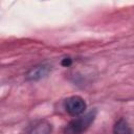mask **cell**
I'll return each mask as SVG.
<instances>
[{
    "label": "cell",
    "mask_w": 134,
    "mask_h": 134,
    "mask_svg": "<svg viewBox=\"0 0 134 134\" xmlns=\"http://www.w3.org/2000/svg\"><path fill=\"white\" fill-rule=\"evenodd\" d=\"M113 132H114V134H133L130 126L122 118L118 119L115 122L114 128H113Z\"/></svg>",
    "instance_id": "5"
},
{
    "label": "cell",
    "mask_w": 134,
    "mask_h": 134,
    "mask_svg": "<svg viewBox=\"0 0 134 134\" xmlns=\"http://www.w3.org/2000/svg\"><path fill=\"white\" fill-rule=\"evenodd\" d=\"M48 73V67L47 66H36L34 68H31L27 74H26V79L27 80H30V81H36V80H39L43 76H45L46 74Z\"/></svg>",
    "instance_id": "4"
},
{
    "label": "cell",
    "mask_w": 134,
    "mask_h": 134,
    "mask_svg": "<svg viewBox=\"0 0 134 134\" xmlns=\"http://www.w3.org/2000/svg\"><path fill=\"white\" fill-rule=\"evenodd\" d=\"M65 109L68 114L72 116L81 115L86 109V103L84 98L79 95H73L65 100Z\"/></svg>",
    "instance_id": "2"
},
{
    "label": "cell",
    "mask_w": 134,
    "mask_h": 134,
    "mask_svg": "<svg viewBox=\"0 0 134 134\" xmlns=\"http://www.w3.org/2000/svg\"><path fill=\"white\" fill-rule=\"evenodd\" d=\"M71 59L70 58H65V59H63V61H62V65L63 66H65V67H68L70 64H71Z\"/></svg>",
    "instance_id": "6"
},
{
    "label": "cell",
    "mask_w": 134,
    "mask_h": 134,
    "mask_svg": "<svg viewBox=\"0 0 134 134\" xmlns=\"http://www.w3.org/2000/svg\"><path fill=\"white\" fill-rule=\"evenodd\" d=\"M51 125L45 120H39L29 126L26 130V134H50Z\"/></svg>",
    "instance_id": "3"
},
{
    "label": "cell",
    "mask_w": 134,
    "mask_h": 134,
    "mask_svg": "<svg viewBox=\"0 0 134 134\" xmlns=\"http://www.w3.org/2000/svg\"><path fill=\"white\" fill-rule=\"evenodd\" d=\"M95 115H96V111H90L84 116L74 118L67 125L65 129L66 134H83L93 122Z\"/></svg>",
    "instance_id": "1"
}]
</instances>
